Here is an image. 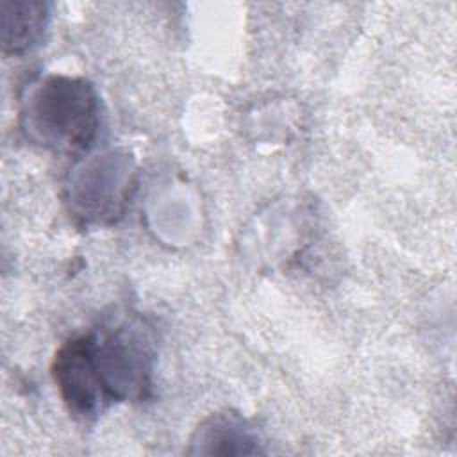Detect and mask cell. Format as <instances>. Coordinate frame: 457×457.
<instances>
[{
    "label": "cell",
    "mask_w": 457,
    "mask_h": 457,
    "mask_svg": "<svg viewBox=\"0 0 457 457\" xmlns=\"http://www.w3.org/2000/svg\"><path fill=\"white\" fill-rule=\"evenodd\" d=\"M154 361V336L146 321L112 312L57 348L52 377L68 412L89 421L112 403L146 400Z\"/></svg>",
    "instance_id": "obj_1"
},
{
    "label": "cell",
    "mask_w": 457,
    "mask_h": 457,
    "mask_svg": "<svg viewBox=\"0 0 457 457\" xmlns=\"http://www.w3.org/2000/svg\"><path fill=\"white\" fill-rule=\"evenodd\" d=\"M48 5L45 2H2V50L20 55L34 48L46 29Z\"/></svg>",
    "instance_id": "obj_4"
},
{
    "label": "cell",
    "mask_w": 457,
    "mask_h": 457,
    "mask_svg": "<svg viewBox=\"0 0 457 457\" xmlns=\"http://www.w3.org/2000/svg\"><path fill=\"white\" fill-rule=\"evenodd\" d=\"M27 139L57 154L89 150L100 130V98L79 77L48 75L27 91L20 111Z\"/></svg>",
    "instance_id": "obj_2"
},
{
    "label": "cell",
    "mask_w": 457,
    "mask_h": 457,
    "mask_svg": "<svg viewBox=\"0 0 457 457\" xmlns=\"http://www.w3.org/2000/svg\"><path fill=\"white\" fill-rule=\"evenodd\" d=\"M191 453H261L259 437L237 414H212L195 432Z\"/></svg>",
    "instance_id": "obj_3"
}]
</instances>
